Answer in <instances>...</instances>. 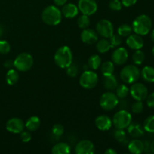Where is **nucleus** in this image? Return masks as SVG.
Returning a JSON list of instances; mask_svg holds the SVG:
<instances>
[{
  "label": "nucleus",
  "mask_w": 154,
  "mask_h": 154,
  "mask_svg": "<svg viewBox=\"0 0 154 154\" xmlns=\"http://www.w3.org/2000/svg\"><path fill=\"white\" fill-rule=\"evenodd\" d=\"M54 62L61 69L69 67L73 62V54L71 48L68 46L59 48L54 54Z\"/></svg>",
  "instance_id": "obj_1"
},
{
  "label": "nucleus",
  "mask_w": 154,
  "mask_h": 154,
  "mask_svg": "<svg viewBox=\"0 0 154 154\" xmlns=\"http://www.w3.org/2000/svg\"><path fill=\"white\" fill-rule=\"evenodd\" d=\"M63 14L60 9L55 5H49L45 8L42 13V19L48 26H57L60 23Z\"/></svg>",
  "instance_id": "obj_2"
},
{
  "label": "nucleus",
  "mask_w": 154,
  "mask_h": 154,
  "mask_svg": "<svg viewBox=\"0 0 154 154\" xmlns=\"http://www.w3.org/2000/svg\"><path fill=\"white\" fill-rule=\"evenodd\" d=\"M134 32L139 35H146L152 29V20L149 16L141 14L134 20L132 26Z\"/></svg>",
  "instance_id": "obj_3"
},
{
  "label": "nucleus",
  "mask_w": 154,
  "mask_h": 154,
  "mask_svg": "<svg viewBox=\"0 0 154 154\" xmlns=\"http://www.w3.org/2000/svg\"><path fill=\"white\" fill-rule=\"evenodd\" d=\"M120 76L123 82L126 84H133L139 79L141 72L135 65H127L122 69Z\"/></svg>",
  "instance_id": "obj_4"
},
{
  "label": "nucleus",
  "mask_w": 154,
  "mask_h": 154,
  "mask_svg": "<svg viewBox=\"0 0 154 154\" xmlns=\"http://www.w3.org/2000/svg\"><path fill=\"white\" fill-rule=\"evenodd\" d=\"M34 63V60L29 53H21L14 60V66L20 72H26L32 69Z\"/></svg>",
  "instance_id": "obj_5"
},
{
  "label": "nucleus",
  "mask_w": 154,
  "mask_h": 154,
  "mask_svg": "<svg viewBox=\"0 0 154 154\" xmlns=\"http://www.w3.org/2000/svg\"><path fill=\"white\" fill-rule=\"evenodd\" d=\"M132 123V115L127 110L117 111L113 117L112 123L116 129H125Z\"/></svg>",
  "instance_id": "obj_6"
},
{
  "label": "nucleus",
  "mask_w": 154,
  "mask_h": 154,
  "mask_svg": "<svg viewBox=\"0 0 154 154\" xmlns=\"http://www.w3.org/2000/svg\"><path fill=\"white\" fill-rule=\"evenodd\" d=\"M99 77L97 74L91 70H86L81 74L79 79L80 85L84 89L90 90L97 85Z\"/></svg>",
  "instance_id": "obj_7"
},
{
  "label": "nucleus",
  "mask_w": 154,
  "mask_h": 154,
  "mask_svg": "<svg viewBox=\"0 0 154 154\" xmlns=\"http://www.w3.org/2000/svg\"><path fill=\"white\" fill-rule=\"evenodd\" d=\"M119 104V99L117 95L111 92H107L102 94L99 100L101 108L105 111H111Z\"/></svg>",
  "instance_id": "obj_8"
},
{
  "label": "nucleus",
  "mask_w": 154,
  "mask_h": 154,
  "mask_svg": "<svg viewBox=\"0 0 154 154\" xmlns=\"http://www.w3.org/2000/svg\"><path fill=\"white\" fill-rule=\"evenodd\" d=\"M96 32L105 38H109L114 34L112 23L106 19L99 20L96 24Z\"/></svg>",
  "instance_id": "obj_9"
},
{
  "label": "nucleus",
  "mask_w": 154,
  "mask_h": 154,
  "mask_svg": "<svg viewBox=\"0 0 154 154\" xmlns=\"http://www.w3.org/2000/svg\"><path fill=\"white\" fill-rule=\"evenodd\" d=\"M129 92L132 97L136 101L144 100L148 96V90L147 87L141 83H133Z\"/></svg>",
  "instance_id": "obj_10"
},
{
  "label": "nucleus",
  "mask_w": 154,
  "mask_h": 154,
  "mask_svg": "<svg viewBox=\"0 0 154 154\" xmlns=\"http://www.w3.org/2000/svg\"><path fill=\"white\" fill-rule=\"evenodd\" d=\"M78 8L83 14L90 16L98 10V5L96 0H79Z\"/></svg>",
  "instance_id": "obj_11"
},
{
  "label": "nucleus",
  "mask_w": 154,
  "mask_h": 154,
  "mask_svg": "<svg viewBox=\"0 0 154 154\" xmlns=\"http://www.w3.org/2000/svg\"><path fill=\"white\" fill-rule=\"evenodd\" d=\"M5 127L9 132L14 134H19L24 130L25 123L20 118L13 117L8 120Z\"/></svg>",
  "instance_id": "obj_12"
},
{
  "label": "nucleus",
  "mask_w": 154,
  "mask_h": 154,
  "mask_svg": "<svg viewBox=\"0 0 154 154\" xmlns=\"http://www.w3.org/2000/svg\"><path fill=\"white\" fill-rule=\"evenodd\" d=\"M129 58V54L125 48H118L113 52L111 55V60L114 64L117 66H122L125 64Z\"/></svg>",
  "instance_id": "obj_13"
},
{
  "label": "nucleus",
  "mask_w": 154,
  "mask_h": 154,
  "mask_svg": "<svg viewBox=\"0 0 154 154\" xmlns=\"http://www.w3.org/2000/svg\"><path fill=\"white\" fill-rule=\"evenodd\" d=\"M95 151L93 143L90 140H81L75 146V152L77 154H93Z\"/></svg>",
  "instance_id": "obj_14"
},
{
  "label": "nucleus",
  "mask_w": 154,
  "mask_h": 154,
  "mask_svg": "<svg viewBox=\"0 0 154 154\" xmlns=\"http://www.w3.org/2000/svg\"><path fill=\"white\" fill-rule=\"evenodd\" d=\"M81 38L84 43L87 45H93L99 40L98 33L91 29H84L81 34Z\"/></svg>",
  "instance_id": "obj_15"
},
{
  "label": "nucleus",
  "mask_w": 154,
  "mask_h": 154,
  "mask_svg": "<svg viewBox=\"0 0 154 154\" xmlns=\"http://www.w3.org/2000/svg\"><path fill=\"white\" fill-rule=\"evenodd\" d=\"M126 45L132 50H140L144 46V41L141 35L137 34H131L126 39Z\"/></svg>",
  "instance_id": "obj_16"
},
{
  "label": "nucleus",
  "mask_w": 154,
  "mask_h": 154,
  "mask_svg": "<svg viewBox=\"0 0 154 154\" xmlns=\"http://www.w3.org/2000/svg\"><path fill=\"white\" fill-rule=\"evenodd\" d=\"M96 126L99 130L101 131H108L112 126V120L108 116L102 114L96 117L95 120Z\"/></svg>",
  "instance_id": "obj_17"
},
{
  "label": "nucleus",
  "mask_w": 154,
  "mask_h": 154,
  "mask_svg": "<svg viewBox=\"0 0 154 154\" xmlns=\"http://www.w3.org/2000/svg\"><path fill=\"white\" fill-rule=\"evenodd\" d=\"M78 11L79 9L78 6L73 3H66L64 5H63V8L61 10L63 16L69 19L75 17L78 14Z\"/></svg>",
  "instance_id": "obj_18"
},
{
  "label": "nucleus",
  "mask_w": 154,
  "mask_h": 154,
  "mask_svg": "<svg viewBox=\"0 0 154 154\" xmlns=\"http://www.w3.org/2000/svg\"><path fill=\"white\" fill-rule=\"evenodd\" d=\"M128 133L134 138H139L144 135V129L138 123H131L127 127Z\"/></svg>",
  "instance_id": "obj_19"
},
{
  "label": "nucleus",
  "mask_w": 154,
  "mask_h": 154,
  "mask_svg": "<svg viewBox=\"0 0 154 154\" xmlns=\"http://www.w3.org/2000/svg\"><path fill=\"white\" fill-rule=\"evenodd\" d=\"M128 150L131 153L140 154L144 150V142L138 138H135L132 141H129L128 144Z\"/></svg>",
  "instance_id": "obj_20"
},
{
  "label": "nucleus",
  "mask_w": 154,
  "mask_h": 154,
  "mask_svg": "<svg viewBox=\"0 0 154 154\" xmlns=\"http://www.w3.org/2000/svg\"><path fill=\"white\" fill-rule=\"evenodd\" d=\"M51 153L53 154H69L71 153V147L66 143H57L52 147Z\"/></svg>",
  "instance_id": "obj_21"
},
{
  "label": "nucleus",
  "mask_w": 154,
  "mask_h": 154,
  "mask_svg": "<svg viewBox=\"0 0 154 154\" xmlns=\"http://www.w3.org/2000/svg\"><path fill=\"white\" fill-rule=\"evenodd\" d=\"M103 84L104 87L107 90H109V91L116 90L117 87L118 86L117 78L114 75H109V76H105Z\"/></svg>",
  "instance_id": "obj_22"
},
{
  "label": "nucleus",
  "mask_w": 154,
  "mask_h": 154,
  "mask_svg": "<svg viewBox=\"0 0 154 154\" xmlns=\"http://www.w3.org/2000/svg\"><path fill=\"white\" fill-rule=\"evenodd\" d=\"M41 126V120L37 116H32L27 120L25 123V127L30 132L36 131Z\"/></svg>",
  "instance_id": "obj_23"
},
{
  "label": "nucleus",
  "mask_w": 154,
  "mask_h": 154,
  "mask_svg": "<svg viewBox=\"0 0 154 154\" xmlns=\"http://www.w3.org/2000/svg\"><path fill=\"white\" fill-rule=\"evenodd\" d=\"M141 76L144 81L148 83H154V68L152 66H145L141 72Z\"/></svg>",
  "instance_id": "obj_24"
},
{
  "label": "nucleus",
  "mask_w": 154,
  "mask_h": 154,
  "mask_svg": "<svg viewBox=\"0 0 154 154\" xmlns=\"http://www.w3.org/2000/svg\"><path fill=\"white\" fill-rule=\"evenodd\" d=\"M6 82L8 85H15L19 81V73L17 70L13 69H10L6 74Z\"/></svg>",
  "instance_id": "obj_25"
},
{
  "label": "nucleus",
  "mask_w": 154,
  "mask_h": 154,
  "mask_svg": "<svg viewBox=\"0 0 154 154\" xmlns=\"http://www.w3.org/2000/svg\"><path fill=\"white\" fill-rule=\"evenodd\" d=\"M111 48H112V47H111L109 40H108L107 38H104L97 41L96 49L101 54H105V53L108 52Z\"/></svg>",
  "instance_id": "obj_26"
},
{
  "label": "nucleus",
  "mask_w": 154,
  "mask_h": 154,
  "mask_svg": "<svg viewBox=\"0 0 154 154\" xmlns=\"http://www.w3.org/2000/svg\"><path fill=\"white\" fill-rule=\"evenodd\" d=\"M101 72L104 76H109L114 74V63L111 61H106L101 65Z\"/></svg>",
  "instance_id": "obj_27"
},
{
  "label": "nucleus",
  "mask_w": 154,
  "mask_h": 154,
  "mask_svg": "<svg viewBox=\"0 0 154 154\" xmlns=\"http://www.w3.org/2000/svg\"><path fill=\"white\" fill-rule=\"evenodd\" d=\"M102 64V60L97 54L92 55L88 60V67L92 70H97Z\"/></svg>",
  "instance_id": "obj_28"
},
{
  "label": "nucleus",
  "mask_w": 154,
  "mask_h": 154,
  "mask_svg": "<svg viewBox=\"0 0 154 154\" xmlns=\"http://www.w3.org/2000/svg\"><path fill=\"white\" fill-rule=\"evenodd\" d=\"M129 93V89L125 84H120V85L117 86V88H116V95L118 97V99H125L128 96Z\"/></svg>",
  "instance_id": "obj_29"
},
{
  "label": "nucleus",
  "mask_w": 154,
  "mask_h": 154,
  "mask_svg": "<svg viewBox=\"0 0 154 154\" xmlns=\"http://www.w3.org/2000/svg\"><path fill=\"white\" fill-rule=\"evenodd\" d=\"M132 28L128 24H122L117 29V34L121 37H128L132 34Z\"/></svg>",
  "instance_id": "obj_30"
},
{
  "label": "nucleus",
  "mask_w": 154,
  "mask_h": 154,
  "mask_svg": "<svg viewBox=\"0 0 154 154\" xmlns=\"http://www.w3.org/2000/svg\"><path fill=\"white\" fill-rule=\"evenodd\" d=\"M145 60V54L140 50H136L132 55V61L135 65H141Z\"/></svg>",
  "instance_id": "obj_31"
},
{
  "label": "nucleus",
  "mask_w": 154,
  "mask_h": 154,
  "mask_svg": "<svg viewBox=\"0 0 154 154\" xmlns=\"http://www.w3.org/2000/svg\"><path fill=\"white\" fill-rule=\"evenodd\" d=\"M144 131L150 133H154V115L149 116L144 122Z\"/></svg>",
  "instance_id": "obj_32"
},
{
  "label": "nucleus",
  "mask_w": 154,
  "mask_h": 154,
  "mask_svg": "<svg viewBox=\"0 0 154 154\" xmlns=\"http://www.w3.org/2000/svg\"><path fill=\"white\" fill-rule=\"evenodd\" d=\"M77 23H78V27L82 29L88 28L90 24V17L87 15L82 14L78 17V20H77Z\"/></svg>",
  "instance_id": "obj_33"
},
{
  "label": "nucleus",
  "mask_w": 154,
  "mask_h": 154,
  "mask_svg": "<svg viewBox=\"0 0 154 154\" xmlns=\"http://www.w3.org/2000/svg\"><path fill=\"white\" fill-rule=\"evenodd\" d=\"M114 137L118 142L123 143L126 141V132L123 129H116L114 132Z\"/></svg>",
  "instance_id": "obj_34"
},
{
  "label": "nucleus",
  "mask_w": 154,
  "mask_h": 154,
  "mask_svg": "<svg viewBox=\"0 0 154 154\" xmlns=\"http://www.w3.org/2000/svg\"><path fill=\"white\" fill-rule=\"evenodd\" d=\"M109 42L110 43H111V45L112 48L120 46L122 44V37L120 35H119L118 34H113L109 38Z\"/></svg>",
  "instance_id": "obj_35"
},
{
  "label": "nucleus",
  "mask_w": 154,
  "mask_h": 154,
  "mask_svg": "<svg viewBox=\"0 0 154 154\" xmlns=\"http://www.w3.org/2000/svg\"><path fill=\"white\" fill-rule=\"evenodd\" d=\"M66 73H67L68 76L71 77V78H75L78 75V68L75 63H72L69 67L66 68Z\"/></svg>",
  "instance_id": "obj_36"
},
{
  "label": "nucleus",
  "mask_w": 154,
  "mask_h": 154,
  "mask_svg": "<svg viewBox=\"0 0 154 154\" xmlns=\"http://www.w3.org/2000/svg\"><path fill=\"white\" fill-rule=\"evenodd\" d=\"M132 111L134 114H140L144 110V104L142 101H136L132 105Z\"/></svg>",
  "instance_id": "obj_37"
},
{
  "label": "nucleus",
  "mask_w": 154,
  "mask_h": 154,
  "mask_svg": "<svg viewBox=\"0 0 154 154\" xmlns=\"http://www.w3.org/2000/svg\"><path fill=\"white\" fill-rule=\"evenodd\" d=\"M11 51V45L7 41L0 40V54H8Z\"/></svg>",
  "instance_id": "obj_38"
},
{
  "label": "nucleus",
  "mask_w": 154,
  "mask_h": 154,
  "mask_svg": "<svg viewBox=\"0 0 154 154\" xmlns=\"http://www.w3.org/2000/svg\"><path fill=\"white\" fill-rule=\"evenodd\" d=\"M52 132L55 136H61V135H63V133H64V127H63L61 124L57 123V124H55L53 126Z\"/></svg>",
  "instance_id": "obj_39"
},
{
  "label": "nucleus",
  "mask_w": 154,
  "mask_h": 154,
  "mask_svg": "<svg viewBox=\"0 0 154 154\" xmlns=\"http://www.w3.org/2000/svg\"><path fill=\"white\" fill-rule=\"evenodd\" d=\"M110 9L113 11H120L122 9V3L120 0H111L108 4Z\"/></svg>",
  "instance_id": "obj_40"
},
{
  "label": "nucleus",
  "mask_w": 154,
  "mask_h": 154,
  "mask_svg": "<svg viewBox=\"0 0 154 154\" xmlns=\"http://www.w3.org/2000/svg\"><path fill=\"white\" fill-rule=\"evenodd\" d=\"M20 138L21 141L24 143L29 142L32 139V135L30 134V132H27V131H23L22 132H20Z\"/></svg>",
  "instance_id": "obj_41"
},
{
  "label": "nucleus",
  "mask_w": 154,
  "mask_h": 154,
  "mask_svg": "<svg viewBox=\"0 0 154 154\" xmlns=\"http://www.w3.org/2000/svg\"><path fill=\"white\" fill-rule=\"evenodd\" d=\"M147 105L149 108H154V92L147 96Z\"/></svg>",
  "instance_id": "obj_42"
},
{
  "label": "nucleus",
  "mask_w": 154,
  "mask_h": 154,
  "mask_svg": "<svg viewBox=\"0 0 154 154\" xmlns=\"http://www.w3.org/2000/svg\"><path fill=\"white\" fill-rule=\"evenodd\" d=\"M138 0H121L122 5L125 6V7H131V6L134 5L135 3L137 2Z\"/></svg>",
  "instance_id": "obj_43"
},
{
  "label": "nucleus",
  "mask_w": 154,
  "mask_h": 154,
  "mask_svg": "<svg viewBox=\"0 0 154 154\" xmlns=\"http://www.w3.org/2000/svg\"><path fill=\"white\" fill-rule=\"evenodd\" d=\"M14 66V61L11 60H6L5 62L4 63V67L6 68V69H12V67Z\"/></svg>",
  "instance_id": "obj_44"
},
{
  "label": "nucleus",
  "mask_w": 154,
  "mask_h": 154,
  "mask_svg": "<svg viewBox=\"0 0 154 154\" xmlns=\"http://www.w3.org/2000/svg\"><path fill=\"white\" fill-rule=\"evenodd\" d=\"M68 0H54V3L57 6H63L67 2Z\"/></svg>",
  "instance_id": "obj_45"
},
{
  "label": "nucleus",
  "mask_w": 154,
  "mask_h": 154,
  "mask_svg": "<svg viewBox=\"0 0 154 154\" xmlns=\"http://www.w3.org/2000/svg\"><path fill=\"white\" fill-rule=\"evenodd\" d=\"M144 152L146 153H148V152L150 151V144L149 143V141H146L144 142Z\"/></svg>",
  "instance_id": "obj_46"
},
{
  "label": "nucleus",
  "mask_w": 154,
  "mask_h": 154,
  "mask_svg": "<svg viewBox=\"0 0 154 154\" xmlns=\"http://www.w3.org/2000/svg\"><path fill=\"white\" fill-rule=\"evenodd\" d=\"M119 104H120V108H122V110H126V108H128V102L126 100H122L121 102H119Z\"/></svg>",
  "instance_id": "obj_47"
},
{
  "label": "nucleus",
  "mask_w": 154,
  "mask_h": 154,
  "mask_svg": "<svg viewBox=\"0 0 154 154\" xmlns=\"http://www.w3.org/2000/svg\"><path fill=\"white\" fill-rule=\"evenodd\" d=\"M105 154H117V151H116L115 150H114L113 148H109L107 150H105Z\"/></svg>",
  "instance_id": "obj_48"
},
{
  "label": "nucleus",
  "mask_w": 154,
  "mask_h": 154,
  "mask_svg": "<svg viewBox=\"0 0 154 154\" xmlns=\"http://www.w3.org/2000/svg\"><path fill=\"white\" fill-rule=\"evenodd\" d=\"M3 33H4V29L2 26L0 24V38H2V36L3 35Z\"/></svg>",
  "instance_id": "obj_49"
},
{
  "label": "nucleus",
  "mask_w": 154,
  "mask_h": 154,
  "mask_svg": "<svg viewBox=\"0 0 154 154\" xmlns=\"http://www.w3.org/2000/svg\"><path fill=\"white\" fill-rule=\"evenodd\" d=\"M150 151L154 153V141H152V143L150 144Z\"/></svg>",
  "instance_id": "obj_50"
},
{
  "label": "nucleus",
  "mask_w": 154,
  "mask_h": 154,
  "mask_svg": "<svg viewBox=\"0 0 154 154\" xmlns=\"http://www.w3.org/2000/svg\"><path fill=\"white\" fill-rule=\"evenodd\" d=\"M150 38L154 42V29L152 30L151 33H150Z\"/></svg>",
  "instance_id": "obj_51"
},
{
  "label": "nucleus",
  "mask_w": 154,
  "mask_h": 154,
  "mask_svg": "<svg viewBox=\"0 0 154 154\" xmlns=\"http://www.w3.org/2000/svg\"><path fill=\"white\" fill-rule=\"evenodd\" d=\"M152 54H153V55L154 57V46L153 47V48H152Z\"/></svg>",
  "instance_id": "obj_52"
}]
</instances>
